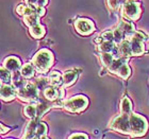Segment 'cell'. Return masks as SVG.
I'll return each mask as SVG.
<instances>
[{
  "label": "cell",
  "mask_w": 149,
  "mask_h": 139,
  "mask_svg": "<svg viewBox=\"0 0 149 139\" xmlns=\"http://www.w3.org/2000/svg\"><path fill=\"white\" fill-rule=\"evenodd\" d=\"M119 29L124 32L125 35H127L128 37H132L133 34L135 33V30H134V26L132 22H130L129 20H121L120 26H119Z\"/></svg>",
  "instance_id": "4fadbf2b"
},
{
  "label": "cell",
  "mask_w": 149,
  "mask_h": 139,
  "mask_svg": "<svg viewBox=\"0 0 149 139\" xmlns=\"http://www.w3.org/2000/svg\"><path fill=\"white\" fill-rule=\"evenodd\" d=\"M114 59H115V57L112 53H101V54H100V61H101V63H102L106 67H108V68L113 64Z\"/></svg>",
  "instance_id": "d4e9b609"
},
{
  "label": "cell",
  "mask_w": 149,
  "mask_h": 139,
  "mask_svg": "<svg viewBox=\"0 0 149 139\" xmlns=\"http://www.w3.org/2000/svg\"><path fill=\"white\" fill-rule=\"evenodd\" d=\"M145 39H146V36L142 32H135L133 36L131 37V40H136V41H142V43H144Z\"/></svg>",
  "instance_id": "d6a6232c"
},
{
  "label": "cell",
  "mask_w": 149,
  "mask_h": 139,
  "mask_svg": "<svg viewBox=\"0 0 149 139\" xmlns=\"http://www.w3.org/2000/svg\"><path fill=\"white\" fill-rule=\"evenodd\" d=\"M8 131H9V129H8V127H4V125H3V124H1V133H2V134H4V133H6V132H8Z\"/></svg>",
  "instance_id": "f35d334b"
},
{
  "label": "cell",
  "mask_w": 149,
  "mask_h": 139,
  "mask_svg": "<svg viewBox=\"0 0 149 139\" xmlns=\"http://www.w3.org/2000/svg\"><path fill=\"white\" fill-rule=\"evenodd\" d=\"M74 27L78 33L81 35H90L92 34L95 30L94 28V24L91 21L90 19L86 18H80L74 22Z\"/></svg>",
  "instance_id": "ba28073f"
},
{
  "label": "cell",
  "mask_w": 149,
  "mask_h": 139,
  "mask_svg": "<svg viewBox=\"0 0 149 139\" xmlns=\"http://www.w3.org/2000/svg\"><path fill=\"white\" fill-rule=\"evenodd\" d=\"M125 64H127V59L125 57H119V59H115L113 64L109 67V70L113 73H118V70L120 69V67Z\"/></svg>",
  "instance_id": "ffe728a7"
},
{
  "label": "cell",
  "mask_w": 149,
  "mask_h": 139,
  "mask_svg": "<svg viewBox=\"0 0 149 139\" xmlns=\"http://www.w3.org/2000/svg\"><path fill=\"white\" fill-rule=\"evenodd\" d=\"M34 84H35V86L37 87V89L45 90L47 87L49 86L50 83H49V80H48V79H46V77H40L36 79Z\"/></svg>",
  "instance_id": "83f0119b"
},
{
  "label": "cell",
  "mask_w": 149,
  "mask_h": 139,
  "mask_svg": "<svg viewBox=\"0 0 149 139\" xmlns=\"http://www.w3.org/2000/svg\"><path fill=\"white\" fill-rule=\"evenodd\" d=\"M119 49V54H120V57H125V59H128L129 56L132 54V50H131V43L129 40H123L118 47Z\"/></svg>",
  "instance_id": "5bb4252c"
},
{
  "label": "cell",
  "mask_w": 149,
  "mask_h": 139,
  "mask_svg": "<svg viewBox=\"0 0 149 139\" xmlns=\"http://www.w3.org/2000/svg\"><path fill=\"white\" fill-rule=\"evenodd\" d=\"M88 104V100L84 96H76L70 99L66 100L64 102V107L69 111L72 113H78L85 109V107Z\"/></svg>",
  "instance_id": "5b68a950"
},
{
  "label": "cell",
  "mask_w": 149,
  "mask_h": 139,
  "mask_svg": "<svg viewBox=\"0 0 149 139\" xmlns=\"http://www.w3.org/2000/svg\"><path fill=\"white\" fill-rule=\"evenodd\" d=\"M47 132V127L46 124L40 122L38 118L32 119L31 122H29L28 127L26 129V133L24 139L30 138V137H40L45 136V134Z\"/></svg>",
  "instance_id": "3957f363"
},
{
  "label": "cell",
  "mask_w": 149,
  "mask_h": 139,
  "mask_svg": "<svg viewBox=\"0 0 149 139\" xmlns=\"http://www.w3.org/2000/svg\"><path fill=\"white\" fill-rule=\"evenodd\" d=\"M34 68L35 67L33 66V64H30V63L25 64V65L22 67V70H20L22 77H26V79H30V77H32L33 75H34Z\"/></svg>",
  "instance_id": "d6986e66"
},
{
  "label": "cell",
  "mask_w": 149,
  "mask_h": 139,
  "mask_svg": "<svg viewBox=\"0 0 149 139\" xmlns=\"http://www.w3.org/2000/svg\"><path fill=\"white\" fill-rule=\"evenodd\" d=\"M20 66H22V63H20L18 57H16V56H9L3 62V67H6L8 70L12 71V72L18 71Z\"/></svg>",
  "instance_id": "30bf717a"
},
{
  "label": "cell",
  "mask_w": 149,
  "mask_h": 139,
  "mask_svg": "<svg viewBox=\"0 0 149 139\" xmlns=\"http://www.w3.org/2000/svg\"><path fill=\"white\" fill-rule=\"evenodd\" d=\"M12 81V75L11 71L8 70L6 67H1V83L2 84H9Z\"/></svg>",
  "instance_id": "f1b7e54d"
},
{
  "label": "cell",
  "mask_w": 149,
  "mask_h": 139,
  "mask_svg": "<svg viewBox=\"0 0 149 139\" xmlns=\"http://www.w3.org/2000/svg\"><path fill=\"white\" fill-rule=\"evenodd\" d=\"M69 139H87V136L85 134H74Z\"/></svg>",
  "instance_id": "d590c367"
},
{
  "label": "cell",
  "mask_w": 149,
  "mask_h": 139,
  "mask_svg": "<svg viewBox=\"0 0 149 139\" xmlns=\"http://www.w3.org/2000/svg\"><path fill=\"white\" fill-rule=\"evenodd\" d=\"M108 4L112 10H116L120 3H119V0H108Z\"/></svg>",
  "instance_id": "836d02e7"
},
{
  "label": "cell",
  "mask_w": 149,
  "mask_h": 139,
  "mask_svg": "<svg viewBox=\"0 0 149 139\" xmlns=\"http://www.w3.org/2000/svg\"><path fill=\"white\" fill-rule=\"evenodd\" d=\"M124 16L131 20H137L141 16V6L134 1H127L123 8Z\"/></svg>",
  "instance_id": "52a82bcc"
},
{
  "label": "cell",
  "mask_w": 149,
  "mask_h": 139,
  "mask_svg": "<svg viewBox=\"0 0 149 139\" xmlns=\"http://www.w3.org/2000/svg\"><path fill=\"white\" fill-rule=\"evenodd\" d=\"M17 97L26 102H35L38 101V89L34 83L27 82L26 85L17 89Z\"/></svg>",
  "instance_id": "7a4b0ae2"
},
{
  "label": "cell",
  "mask_w": 149,
  "mask_h": 139,
  "mask_svg": "<svg viewBox=\"0 0 149 139\" xmlns=\"http://www.w3.org/2000/svg\"><path fill=\"white\" fill-rule=\"evenodd\" d=\"M126 2H127V0H119V3H121V4H125Z\"/></svg>",
  "instance_id": "ab89813d"
},
{
  "label": "cell",
  "mask_w": 149,
  "mask_h": 139,
  "mask_svg": "<svg viewBox=\"0 0 149 139\" xmlns=\"http://www.w3.org/2000/svg\"><path fill=\"white\" fill-rule=\"evenodd\" d=\"M16 12L18 13L19 15L29 16L35 13V6H29L27 4H19L16 8Z\"/></svg>",
  "instance_id": "e0dca14e"
},
{
  "label": "cell",
  "mask_w": 149,
  "mask_h": 139,
  "mask_svg": "<svg viewBox=\"0 0 149 139\" xmlns=\"http://www.w3.org/2000/svg\"><path fill=\"white\" fill-rule=\"evenodd\" d=\"M48 80H49L50 86L58 87L60 84L63 83V75H61L60 72H58V71H52L49 73Z\"/></svg>",
  "instance_id": "2e32d148"
},
{
  "label": "cell",
  "mask_w": 149,
  "mask_h": 139,
  "mask_svg": "<svg viewBox=\"0 0 149 139\" xmlns=\"http://www.w3.org/2000/svg\"><path fill=\"white\" fill-rule=\"evenodd\" d=\"M101 37L104 41H113L114 40V33H113V31H106L101 34Z\"/></svg>",
  "instance_id": "1f68e13d"
},
{
  "label": "cell",
  "mask_w": 149,
  "mask_h": 139,
  "mask_svg": "<svg viewBox=\"0 0 149 139\" xmlns=\"http://www.w3.org/2000/svg\"><path fill=\"white\" fill-rule=\"evenodd\" d=\"M24 113L28 118H31V119H35L37 118V107L36 105L34 104H30L27 105L24 109Z\"/></svg>",
  "instance_id": "cb8c5ba5"
},
{
  "label": "cell",
  "mask_w": 149,
  "mask_h": 139,
  "mask_svg": "<svg viewBox=\"0 0 149 139\" xmlns=\"http://www.w3.org/2000/svg\"><path fill=\"white\" fill-rule=\"evenodd\" d=\"M30 34L34 38H40L43 37L44 34H45V28H44L42 25H37L30 28Z\"/></svg>",
  "instance_id": "603a6c76"
},
{
  "label": "cell",
  "mask_w": 149,
  "mask_h": 139,
  "mask_svg": "<svg viewBox=\"0 0 149 139\" xmlns=\"http://www.w3.org/2000/svg\"><path fill=\"white\" fill-rule=\"evenodd\" d=\"M25 3L29 6H36L35 4H37V0H25Z\"/></svg>",
  "instance_id": "8d00e7d4"
},
{
  "label": "cell",
  "mask_w": 149,
  "mask_h": 139,
  "mask_svg": "<svg viewBox=\"0 0 149 139\" xmlns=\"http://www.w3.org/2000/svg\"><path fill=\"white\" fill-rule=\"evenodd\" d=\"M45 13H46V10H45V8H43V6H35V14H37L40 17H42V16L45 15Z\"/></svg>",
  "instance_id": "e575fe53"
},
{
  "label": "cell",
  "mask_w": 149,
  "mask_h": 139,
  "mask_svg": "<svg viewBox=\"0 0 149 139\" xmlns=\"http://www.w3.org/2000/svg\"><path fill=\"white\" fill-rule=\"evenodd\" d=\"M24 21H25V24L28 26V27L32 28V27H34V26L40 25V16L37 15V14H35V13L29 16H25V17H24Z\"/></svg>",
  "instance_id": "7402d4cb"
},
{
  "label": "cell",
  "mask_w": 149,
  "mask_h": 139,
  "mask_svg": "<svg viewBox=\"0 0 149 139\" xmlns=\"http://www.w3.org/2000/svg\"><path fill=\"white\" fill-rule=\"evenodd\" d=\"M131 50L133 55H141L144 52V43L136 41V40H131Z\"/></svg>",
  "instance_id": "44dd1931"
},
{
  "label": "cell",
  "mask_w": 149,
  "mask_h": 139,
  "mask_svg": "<svg viewBox=\"0 0 149 139\" xmlns=\"http://www.w3.org/2000/svg\"><path fill=\"white\" fill-rule=\"evenodd\" d=\"M129 122H130L131 134L135 136L144 135L147 131V121L145 118L140 116L139 114H130L129 116Z\"/></svg>",
  "instance_id": "277c9868"
},
{
  "label": "cell",
  "mask_w": 149,
  "mask_h": 139,
  "mask_svg": "<svg viewBox=\"0 0 149 139\" xmlns=\"http://www.w3.org/2000/svg\"><path fill=\"white\" fill-rule=\"evenodd\" d=\"M47 3H48V0H37V6H43V8L47 6Z\"/></svg>",
  "instance_id": "74e56055"
},
{
  "label": "cell",
  "mask_w": 149,
  "mask_h": 139,
  "mask_svg": "<svg viewBox=\"0 0 149 139\" xmlns=\"http://www.w3.org/2000/svg\"><path fill=\"white\" fill-rule=\"evenodd\" d=\"M130 73H131V69H130V67L127 65V64H125V65H123L120 67V69L118 70V74L120 75L123 79H128L129 77V75H130Z\"/></svg>",
  "instance_id": "f546056e"
},
{
  "label": "cell",
  "mask_w": 149,
  "mask_h": 139,
  "mask_svg": "<svg viewBox=\"0 0 149 139\" xmlns=\"http://www.w3.org/2000/svg\"><path fill=\"white\" fill-rule=\"evenodd\" d=\"M44 96L49 101H56L58 99H62L64 97V90L62 88H56L54 86H48L44 90Z\"/></svg>",
  "instance_id": "9c48e42d"
},
{
  "label": "cell",
  "mask_w": 149,
  "mask_h": 139,
  "mask_svg": "<svg viewBox=\"0 0 149 139\" xmlns=\"http://www.w3.org/2000/svg\"><path fill=\"white\" fill-rule=\"evenodd\" d=\"M129 116L130 115H125L121 114L120 116H118L112 121L111 127L112 129H114L117 132L124 134H130L131 129H130V122H129Z\"/></svg>",
  "instance_id": "8992f818"
},
{
  "label": "cell",
  "mask_w": 149,
  "mask_h": 139,
  "mask_svg": "<svg viewBox=\"0 0 149 139\" xmlns=\"http://www.w3.org/2000/svg\"><path fill=\"white\" fill-rule=\"evenodd\" d=\"M53 63V55L49 50L42 49L36 53L32 59V64L37 71L46 72Z\"/></svg>",
  "instance_id": "6da1fadb"
},
{
  "label": "cell",
  "mask_w": 149,
  "mask_h": 139,
  "mask_svg": "<svg viewBox=\"0 0 149 139\" xmlns=\"http://www.w3.org/2000/svg\"><path fill=\"white\" fill-rule=\"evenodd\" d=\"M130 1H134V0H130Z\"/></svg>",
  "instance_id": "7bdbcfd3"
},
{
  "label": "cell",
  "mask_w": 149,
  "mask_h": 139,
  "mask_svg": "<svg viewBox=\"0 0 149 139\" xmlns=\"http://www.w3.org/2000/svg\"><path fill=\"white\" fill-rule=\"evenodd\" d=\"M131 109H132V103H131L130 99L127 97H124L120 102V111L121 114L125 115H130Z\"/></svg>",
  "instance_id": "ac0fdd59"
},
{
  "label": "cell",
  "mask_w": 149,
  "mask_h": 139,
  "mask_svg": "<svg viewBox=\"0 0 149 139\" xmlns=\"http://www.w3.org/2000/svg\"><path fill=\"white\" fill-rule=\"evenodd\" d=\"M26 139H40L38 137H30V138H26Z\"/></svg>",
  "instance_id": "60d3db41"
},
{
  "label": "cell",
  "mask_w": 149,
  "mask_h": 139,
  "mask_svg": "<svg viewBox=\"0 0 149 139\" xmlns=\"http://www.w3.org/2000/svg\"><path fill=\"white\" fill-rule=\"evenodd\" d=\"M114 48L115 46L113 41H103V43L98 45V50L101 51L102 53H112Z\"/></svg>",
  "instance_id": "484cf974"
},
{
  "label": "cell",
  "mask_w": 149,
  "mask_h": 139,
  "mask_svg": "<svg viewBox=\"0 0 149 139\" xmlns=\"http://www.w3.org/2000/svg\"><path fill=\"white\" fill-rule=\"evenodd\" d=\"M22 72H19V71H15L14 74L12 75V83H13V86L15 87L16 89H19V88H22L26 85V81H24L22 79Z\"/></svg>",
  "instance_id": "9a60e30c"
},
{
  "label": "cell",
  "mask_w": 149,
  "mask_h": 139,
  "mask_svg": "<svg viewBox=\"0 0 149 139\" xmlns=\"http://www.w3.org/2000/svg\"><path fill=\"white\" fill-rule=\"evenodd\" d=\"M17 96V91L9 84H2L1 85V99L3 101H11Z\"/></svg>",
  "instance_id": "8fae6325"
},
{
  "label": "cell",
  "mask_w": 149,
  "mask_h": 139,
  "mask_svg": "<svg viewBox=\"0 0 149 139\" xmlns=\"http://www.w3.org/2000/svg\"><path fill=\"white\" fill-rule=\"evenodd\" d=\"M36 107H37V118H40V117H42V116H44L45 113H47V111H49L50 104L49 103L44 102V101H40V102L36 105Z\"/></svg>",
  "instance_id": "4316f807"
},
{
  "label": "cell",
  "mask_w": 149,
  "mask_h": 139,
  "mask_svg": "<svg viewBox=\"0 0 149 139\" xmlns=\"http://www.w3.org/2000/svg\"><path fill=\"white\" fill-rule=\"evenodd\" d=\"M113 33H114V41L116 44H120L121 41H123V35H124V32L118 28V29H116V30H114Z\"/></svg>",
  "instance_id": "4dcf8cb0"
},
{
  "label": "cell",
  "mask_w": 149,
  "mask_h": 139,
  "mask_svg": "<svg viewBox=\"0 0 149 139\" xmlns=\"http://www.w3.org/2000/svg\"><path fill=\"white\" fill-rule=\"evenodd\" d=\"M40 139H48V138H47V137L46 136H43V137H40Z\"/></svg>",
  "instance_id": "b9f144b4"
},
{
  "label": "cell",
  "mask_w": 149,
  "mask_h": 139,
  "mask_svg": "<svg viewBox=\"0 0 149 139\" xmlns=\"http://www.w3.org/2000/svg\"><path fill=\"white\" fill-rule=\"evenodd\" d=\"M78 77V72L76 70H67L63 73V84L64 86H72Z\"/></svg>",
  "instance_id": "7c38bea8"
}]
</instances>
